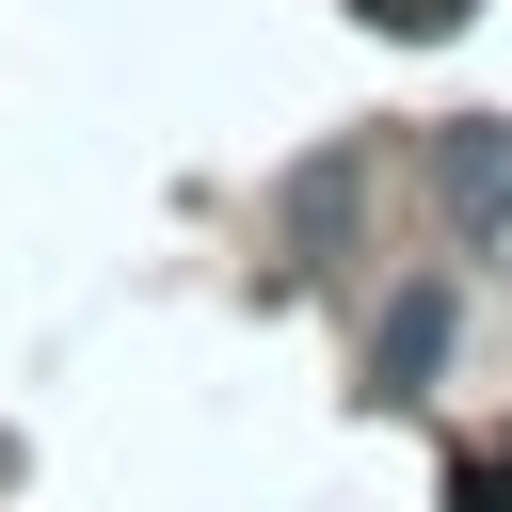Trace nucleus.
Segmentation results:
<instances>
[{
  "label": "nucleus",
  "instance_id": "f257e3e1",
  "mask_svg": "<svg viewBox=\"0 0 512 512\" xmlns=\"http://www.w3.org/2000/svg\"><path fill=\"white\" fill-rule=\"evenodd\" d=\"M432 208H448V240L512 224V112H448L432 128Z\"/></svg>",
  "mask_w": 512,
  "mask_h": 512
},
{
  "label": "nucleus",
  "instance_id": "f03ea898",
  "mask_svg": "<svg viewBox=\"0 0 512 512\" xmlns=\"http://www.w3.org/2000/svg\"><path fill=\"white\" fill-rule=\"evenodd\" d=\"M432 368H448V288H400V304H384V352H368V384H384V400H416Z\"/></svg>",
  "mask_w": 512,
  "mask_h": 512
},
{
  "label": "nucleus",
  "instance_id": "7ed1b4c3",
  "mask_svg": "<svg viewBox=\"0 0 512 512\" xmlns=\"http://www.w3.org/2000/svg\"><path fill=\"white\" fill-rule=\"evenodd\" d=\"M448 512H512V448H464L448 464Z\"/></svg>",
  "mask_w": 512,
  "mask_h": 512
},
{
  "label": "nucleus",
  "instance_id": "20e7f679",
  "mask_svg": "<svg viewBox=\"0 0 512 512\" xmlns=\"http://www.w3.org/2000/svg\"><path fill=\"white\" fill-rule=\"evenodd\" d=\"M368 32H400V48H432V32H464V0H352Z\"/></svg>",
  "mask_w": 512,
  "mask_h": 512
}]
</instances>
